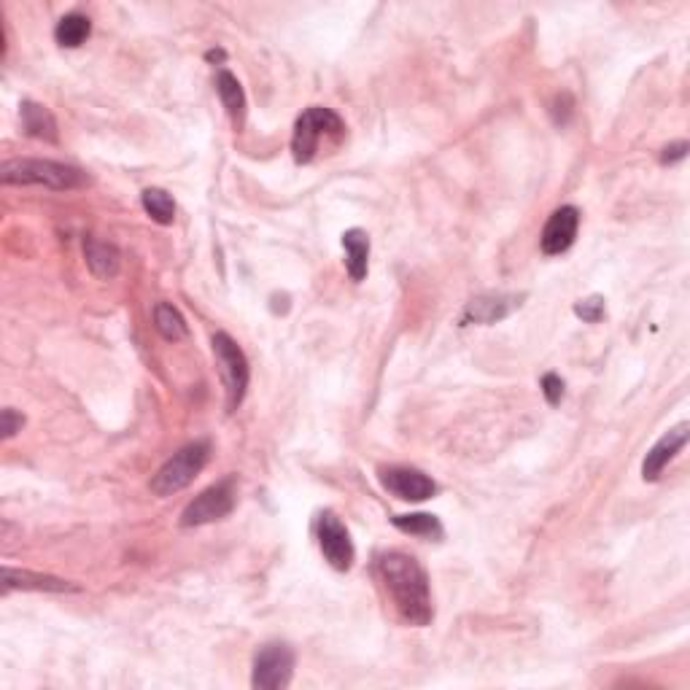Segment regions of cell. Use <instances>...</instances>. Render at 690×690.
Listing matches in <instances>:
<instances>
[{
    "instance_id": "10",
    "label": "cell",
    "mask_w": 690,
    "mask_h": 690,
    "mask_svg": "<svg viewBox=\"0 0 690 690\" xmlns=\"http://www.w3.org/2000/svg\"><path fill=\"white\" fill-rule=\"evenodd\" d=\"M577 227H580V211H577L575 205H564V208L550 213V219L540 238L542 254L558 257V254L569 251L577 238Z\"/></svg>"
},
{
    "instance_id": "6",
    "label": "cell",
    "mask_w": 690,
    "mask_h": 690,
    "mask_svg": "<svg viewBox=\"0 0 690 690\" xmlns=\"http://www.w3.org/2000/svg\"><path fill=\"white\" fill-rule=\"evenodd\" d=\"M238 505V478L227 475L219 483L208 486L200 496H195L181 513V526H203V523L222 521Z\"/></svg>"
},
{
    "instance_id": "8",
    "label": "cell",
    "mask_w": 690,
    "mask_h": 690,
    "mask_svg": "<svg viewBox=\"0 0 690 690\" xmlns=\"http://www.w3.org/2000/svg\"><path fill=\"white\" fill-rule=\"evenodd\" d=\"M319 548L329 561V567L337 569V572H348L354 567V542L335 513H324L319 518Z\"/></svg>"
},
{
    "instance_id": "23",
    "label": "cell",
    "mask_w": 690,
    "mask_h": 690,
    "mask_svg": "<svg viewBox=\"0 0 690 690\" xmlns=\"http://www.w3.org/2000/svg\"><path fill=\"white\" fill-rule=\"evenodd\" d=\"M542 394L548 399V405L556 407L564 399V381H561V375H556V372L542 375Z\"/></svg>"
},
{
    "instance_id": "12",
    "label": "cell",
    "mask_w": 690,
    "mask_h": 690,
    "mask_svg": "<svg viewBox=\"0 0 690 690\" xmlns=\"http://www.w3.org/2000/svg\"><path fill=\"white\" fill-rule=\"evenodd\" d=\"M515 308H521V297L515 294H483L464 308V324H496L507 319Z\"/></svg>"
},
{
    "instance_id": "20",
    "label": "cell",
    "mask_w": 690,
    "mask_h": 690,
    "mask_svg": "<svg viewBox=\"0 0 690 690\" xmlns=\"http://www.w3.org/2000/svg\"><path fill=\"white\" fill-rule=\"evenodd\" d=\"M154 327H157V332H160L165 340H170V343H178V340H184V337L189 335V327H186L184 316H181L178 308H173L170 302H160V305L154 308Z\"/></svg>"
},
{
    "instance_id": "26",
    "label": "cell",
    "mask_w": 690,
    "mask_h": 690,
    "mask_svg": "<svg viewBox=\"0 0 690 690\" xmlns=\"http://www.w3.org/2000/svg\"><path fill=\"white\" fill-rule=\"evenodd\" d=\"M208 60H224V52L219 49V52H208Z\"/></svg>"
},
{
    "instance_id": "9",
    "label": "cell",
    "mask_w": 690,
    "mask_h": 690,
    "mask_svg": "<svg viewBox=\"0 0 690 690\" xmlns=\"http://www.w3.org/2000/svg\"><path fill=\"white\" fill-rule=\"evenodd\" d=\"M383 488L402 502H426L437 494V483L421 469L413 467H381L378 469Z\"/></svg>"
},
{
    "instance_id": "7",
    "label": "cell",
    "mask_w": 690,
    "mask_h": 690,
    "mask_svg": "<svg viewBox=\"0 0 690 690\" xmlns=\"http://www.w3.org/2000/svg\"><path fill=\"white\" fill-rule=\"evenodd\" d=\"M294 674V650L284 642H270L259 647L254 658V674L251 685L257 690H281L292 682Z\"/></svg>"
},
{
    "instance_id": "1",
    "label": "cell",
    "mask_w": 690,
    "mask_h": 690,
    "mask_svg": "<svg viewBox=\"0 0 690 690\" xmlns=\"http://www.w3.org/2000/svg\"><path fill=\"white\" fill-rule=\"evenodd\" d=\"M375 572L381 577L383 588L391 596L397 607L399 618L410 626H429L434 618L432 591H429V577L426 569L418 564L416 558L391 550L383 553L375 564Z\"/></svg>"
},
{
    "instance_id": "25",
    "label": "cell",
    "mask_w": 690,
    "mask_h": 690,
    "mask_svg": "<svg viewBox=\"0 0 690 690\" xmlns=\"http://www.w3.org/2000/svg\"><path fill=\"white\" fill-rule=\"evenodd\" d=\"M688 149H690V146L685 141L672 143V146H666L664 154H661V162H664V165H674V162L685 160V154H688Z\"/></svg>"
},
{
    "instance_id": "2",
    "label": "cell",
    "mask_w": 690,
    "mask_h": 690,
    "mask_svg": "<svg viewBox=\"0 0 690 690\" xmlns=\"http://www.w3.org/2000/svg\"><path fill=\"white\" fill-rule=\"evenodd\" d=\"M0 181L6 186H46L57 192L81 189L89 184L84 170L54 160H9L0 168Z\"/></svg>"
},
{
    "instance_id": "24",
    "label": "cell",
    "mask_w": 690,
    "mask_h": 690,
    "mask_svg": "<svg viewBox=\"0 0 690 690\" xmlns=\"http://www.w3.org/2000/svg\"><path fill=\"white\" fill-rule=\"evenodd\" d=\"M22 426H25V416L17 413L14 407H6V410H3V416H0V432H3V440H11L14 434L22 432Z\"/></svg>"
},
{
    "instance_id": "19",
    "label": "cell",
    "mask_w": 690,
    "mask_h": 690,
    "mask_svg": "<svg viewBox=\"0 0 690 690\" xmlns=\"http://www.w3.org/2000/svg\"><path fill=\"white\" fill-rule=\"evenodd\" d=\"M391 523L405 534L413 537H424V540H443V523L440 518H434L429 513H413V515H397L391 518Z\"/></svg>"
},
{
    "instance_id": "13",
    "label": "cell",
    "mask_w": 690,
    "mask_h": 690,
    "mask_svg": "<svg viewBox=\"0 0 690 690\" xmlns=\"http://www.w3.org/2000/svg\"><path fill=\"white\" fill-rule=\"evenodd\" d=\"M46 591V593H65L79 591L76 585L54 575H41V572H30V569L3 567V591Z\"/></svg>"
},
{
    "instance_id": "21",
    "label": "cell",
    "mask_w": 690,
    "mask_h": 690,
    "mask_svg": "<svg viewBox=\"0 0 690 690\" xmlns=\"http://www.w3.org/2000/svg\"><path fill=\"white\" fill-rule=\"evenodd\" d=\"M141 203L157 224H173V219H176V203H173V197L165 189L151 186L141 195Z\"/></svg>"
},
{
    "instance_id": "3",
    "label": "cell",
    "mask_w": 690,
    "mask_h": 690,
    "mask_svg": "<svg viewBox=\"0 0 690 690\" xmlns=\"http://www.w3.org/2000/svg\"><path fill=\"white\" fill-rule=\"evenodd\" d=\"M345 135L343 119L332 111V108L324 106H310L305 114L297 119L292 135V151L294 160L300 165H308V162L316 160V154L321 149V141H340Z\"/></svg>"
},
{
    "instance_id": "4",
    "label": "cell",
    "mask_w": 690,
    "mask_h": 690,
    "mask_svg": "<svg viewBox=\"0 0 690 690\" xmlns=\"http://www.w3.org/2000/svg\"><path fill=\"white\" fill-rule=\"evenodd\" d=\"M211 459V443L208 440H195V443L184 445L181 451H176L160 472L151 478V494L154 496H173L178 491H184L192 480L200 475Z\"/></svg>"
},
{
    "instance_id": "16",
    "label": "cell",
    "mask_w": 690,
    "mask_h": 690,
    "mask_svg": "<svg viewBox=\"0 0 690 690\" xmlns=\"http://www.w3.org/2000/svg\"><path fill=\"white\" fill-rule=\"evenodd\" d=\"M22 127L30 138H38V141H57V119L52 116V111L41 103H33V100H25L22 103Z\"/></svg>"
},
{
    "instance_id": "14",
    "label": "cell",
    "mask_w": 690,
    "mask_h": 690,
    "mask_svg": "<svg viewBox=\"0 0 690 690\" xmlns=\"http://www.w3.org/2000/svg\"><path fill=\"white\" fill-rule=\"evenodd\" d=\"M84 257H87L89 273L100 278V281H111L119 273L122 257L111 243H103L98 238H84Z\"/></svg>"
},
{
    "instance_id": "18",
    "label": "cell",
    "mask_w": 690,
    "mask_h": 690,
    "mask_svg": "<svg viewBox=\"0 0 690 690\" xmlns=\"http://www.w3.org/2000/svg\"><path fill=\"white\" fill-rule=\"evenodd\" d=\"M89 33H92V22H89V17L79 14V11L65 14V17L57 22V27H54V38H57V44L65 46V49H76V46H81L89 38Z\"/></svg>"
},
{
    "instance_id": "17",
    "label": "cell",
    "mask_w": 690,
    "mask_h": 690,
    "mask_svg": "<svg viewBox=\"0 0 690 690\" xmlns=\"http://www.w3.org/2000/svg\"><path fill=\"white\" fill-rule=\"evenodd\" d=\"M216 92H219V98H222L232 124L240 127L243 119H246V95H243L238 76H232L230 71H219V76H216Z\"/></svg>"
},
{
    "instance_id": "5",
    "label": "cell",
    "mask_w": 690,
    "mask_h": 690,
    "mask_svg": "<svg viewBox=\"0 0 690 690\" xmlns=\"http://www.w3.org/2000/svg\"><path fill=\"white\" fill-rule=\"evenodd\" d=\"M211 345L216 364H219V372H222L224 389H227V413H235L243 405L248 391V378H251L248 359L243 354V348L227 332H216Z\"/></svg>"
},
{
    "instance_id": "11",
    "label": "cell",
    "mask_w": 690,
    "mask_h": 690,
    "mask_svg": "<svg viewBox=\"0 0 690 690\" xmlns=\"http://www.w3.org/2000/svg\"><path fill=\"white\" fill-rule=\"evenodd\" d=\"M688 437H690V426L688 424H680L674 426L672 432H666L658 443L647 451L645 461H642V478H645V483H653V480L661 478V472H664L666 467H669V461L677 456V453L688 445Z\"/></svg>"
},
{
    "instance_id": "22",
    "label": "cell",
    "mask_w": 690,
    "mask_h": 690,
    "mask_svg": "<svg viewBox=\"0 0 690 690\" xmlns=\"http://www.w3.org/2000/svg\"><path fill=\"white\" fill-rule=\"evenodd\" d=\"M607 313V305H604V297L593 294V297H585L575 305V316L585 321V324H599Z\"/></svg>"
},
{
    "instance_id": "15",
    "label": "cell",
    "mask_w": 690,
    "mask_h": 690,
    "mask_svg": "<svg viewBox=\"0 0 690 690\" xmlns=\"http://www.w3.org/2000/svg\"><path fill=\"white\" fill-rule=\"evenodd\" d=\"M343 248L348 275L359 284V281H364L367 265H370V235L364 230H359V227L343 232Z\"/></svg>"
}]
</instances>
